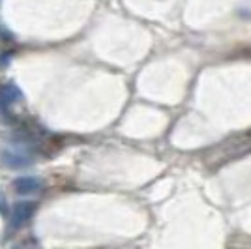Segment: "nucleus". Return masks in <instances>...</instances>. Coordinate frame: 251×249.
Wrapping results in <instances>:
<instances>
[{"instance_id": "nucleus-4", "label": "nucleus", "mask_w": 251, "mask_h": 249, "mask_svg": "<svg viewBox=\"0 0 251 249\" xmlns=\"http://www.w3.org/2000/svg\"><path fill=\"white\" fill-rule=\"evenodd\" d=\"M13 187L19 195H30V193H36V191L42 189V182L36 176H19L15 178Z\"/></svg>"}, {"instance_id": "nucleus-1", "label": "nucleus", "mask_w": 251, "mask_h": 249, "mask_svg": "<svg viewBox=\"0 0 251 249\" xmlns=\"http://www.w3.org/2000/svg\"><path fill=\"white\" fill-rule=\"evenodd\" d=\"M36 208H38V204H36V202H28V200L15 202V206L11 210V227H15V228L23 227V225L34 216Z\"/></svg>"}, {"instance_id": "nucleus-3", "label": "nucleus", "mask_w": 251, "mask_h": 249, "mask_svg": "<svg viewBox=\"0 0 251 249\" xmlns=\"http://www.w3.org/2000/svg\"><path fill=\"white\" fill-rule=\"evenodd\" d=\"M21 100L23 92L15 83H6L0 86V109L2 111H8L11 105H15Z\"/></svg>"}, {"instance_id": "nucleus-5", "label": "nucleus", "mask_w": 251, "mask_h": 249, "mask_svg": "<svg viewBox=\"0 0 251 249\" xmlns=\"http://www.w3.org/2000/svg\"><path fill=\"white\" fill-rule=\"evenodd\" d=\"M0 214H2V216H8V206H6V197H4V193H0Z\"/></svg>"}, {"instance_id": "nucleus-2", "label": "nucleus", "mask_w": 251, "mask_h": 249, "mask_svg": "<svg viewBox=\"0 0 251 249\" xmlns=\"http://www.w3.org/2000/svg\"><path fill=\"white\" fill-rule=\"evenodd\" d=\"M0 161L6 167H10V169H23V167L30 165L32 157L28 156L26 152H23V150L6 148V150H2V154H0Z\"/></svg>"}]
</instances>
